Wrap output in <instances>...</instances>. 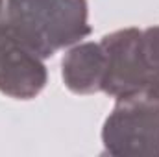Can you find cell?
Returning <instances> with one entry per match:
<instances>
[{
    "label": "cell",
    "instance_id": "8992f818",
    "mask_svg": "<svg viewBox=\"0 0 159 157\" xmlns=\"http://www.w3.org/2000/svg\"><path fill=\"white\" fill-rule=\"evenodd\" d=\"M139 59H141L143 92L159 96V26L141 30Z\"/></svg>",
    "mask_w": 159,
    "mask_h": 157
},
{
    "label": "cell",
    "instance_id": "277c9868",
    "mask_svg": "<svg viewBox=\"0 0 159 157\" xmlns=\"http://www.w3.org/2000/svg\"><path fill=\"white\" fill-rule=\"evenodd\" d=\"M141 30L126 28L113 32L100 41L106 57L102 91L109 96L124 98L143 92L141 59H139Z\"/></svg>",
    "mask_w": 159,
    "mask_h": 157
},
{
    "label": "cell",
    "instance_id": "5b68a950",
    "mask_svg": "<svg viewBox=\"0 0 159 157\" xmlns=\"http://www.w3.org/2000/svg\"><path fill=\"white\" fill-rule=\"evenodd\" d=\"M106 69L104 48L100 43H83L74 46L63 59V81L78 94L102 91Z\"/></svg>",
    "mask_w": 159,
    "mask_h": 157
},
{
    "label": "cell",
    "instance_id": "7a4b0ae2",
    "mask_svg": "<svg viewBox=\"0 0 159 157\" xmlns=\"http://www.w3.org/2000/svg\"><path fill=\"white\" fill-rule=\"evenodd\" d=\"M102 142L111 155H159V96L131 94L117 104L102 129Z\"/></svg>",
    "mask_w": 159,
    "mask_h": 157
},
{
    "label": "cell",
    "instance_id": "52a82bcc",
    "mask_svg": "<svg viewBox=\"0 0 159 157\" xmlns=\"http://www.w3.org/2000/svg\"><path fill=\"white\" fill-rule=\"evenodd\" d=\"M2 7H4V0H0V24L4 20V13H2Z\"/></svg>",
    "mask_w": 159,
    "mask_h": 157
},
{
    "label": "cell",
    "instance_id": "3957f363",
    "mask_svg": "<svg viewBox=\"0 0 159 157\" xmlns=\"http://www.w3.org/2000/svg\"><path fill=\"white\" fill-rule=\"evenodd\" d=\"M46 83L43 57L28 48L9 28L0 24V91L7 96L28 100L37 96Z\"/></svg>",
    "mask_w": 159,
    "mask_h": 157
},
{
    "label": "cell",
    "instance_id": "6da1fadb",
    "mask_svg": "<svg viewBox=\"0 0 159 157\" xmlns=\"http://www.w3.org/2000/svg\"><path fill=\"white\" fill-rule=\"evenodd\" d=\"M4 24L43 59L91 34L85 0H7Z\"/></svg>",
    "mask_w": 159,
    "mask_h": 157
}]
</instances>
